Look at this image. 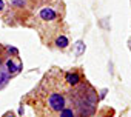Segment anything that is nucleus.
Wrapping results in <instances>:
<instances>
[{
    "label": "nucleus",
    "instance_id": "1",
    "mask_svg": "<svg viewBox=\"0 0 131 117\" xmlns=\"http://www.w3.org/2000/svg\"><path fill=\"white\" fill-rule=\"evenodd\" d=\"M67 105H68L67 103V96L62 91L54 89L43 99V112L48 114V117L57 115Z\"/></svg>",
    "mask_w": 131,
    "mask_h": 117
},
{
    "label": "nucleus",
    "instance_id": "7",
    "mask_svg": "<svg viewBox=\"0 0 131 117\" xmlns=\"http://www.w3.org/2000/svg\"><path fill=\"white\" fill-rule=\"evenodd\" d=\"M9 80V74H8V71L6 69H0V86H3V85H6V82Z\"/></svg>",
    "mask_w": 131,
    "mask_h": 117
},
{
    "label": "nucleus",
    "instance_id": "6",
    "mask_svg": "<svg viewBox=\"0 0 131 117\" xmlns=\"http://www.w3.org/2000/svg\"><path fill=\"white\" fill-rule=\"evenodd\" d=\"M56 45H57V48H67L68 46V39L65 37V36H57Z\"/></svg>",
    "mask_w": 131,
    "mask_h": 117
},
{
    "label": "nucleus",
    "instance_id": "2",
    "mask_svg": "<svg viewBox=\"0 0 131 117\" xmlns=\"http://www.w3.org/2000/svg\"><path fill=\"white\" fill-rule=\"evenodd\" d=\"M60 17L62 16H60L59 9H56L54 6H43L39 11V20H40V23L45 25V26H48L49 31L54 29L60 23Z\"/></svg>",
    "mask_w": 131,
    "mask_h": 117
},
{
    "label": "nucleus",
    "instance_id": "3",
    "mask_svg": "<svg viewBox=\"0 0 131 117\" xmlns=\"http://www.w3.org/2000/svg\"><path fill=\"white\" fill-rule=\"evenodd\" d=\"M5 69L8 71V74L14 76V74H17V73L22 69V65H20V62L14 60L13 57H8V60H6V68H5Z\"/></svg>",
    "mask_w": 131,
    "mask_h": 117
},
{
    "label": "nucleus",
    "instance_id": "4",
    "mask_svg": "<svg viewBox=\"0 0 131 117\" xmlns=\"http://www.w3.org/2000/svg\"><path fill=\"white\" fill-rule=\"evenodd\" d=\"M63 82H67L68 85H71V86H76V85H79L80 83V76L77 74V73H70V74H67L65 76V80Z\"/></svg>",
    "mask_w": 131,
    "mask_h": 117
},
{
    "label": "nucleus",
    "instance_id": "8",
    "mask_svg": "<svg viewBox=\"0 0 131 117\" xmlns=\"http://www.w3.org/2000/svg\"><path fill=\"white\" fill-rule=\"evenodd\" d=\"M48 2H51V0H32L34 5H42V3H48Z\"/></svg>",
    "mask_w": 131,
    "mask_h": 117
},
{
    "label": "nucleus",
    "instance_id": "9",
    "mask_svg": "<svg viewBox=\"0 0 131 117\" xmlns=\"http://www.w3.org/2000/svg\"><path fill=\"white\" fill-rule=\"evenodd\" d=\"M5 8H6L5 0H0V13H3V11H5Z\"/></svg>",
    "mask_w": 131,
    "mask_h": 117
},
{
    "label": "nucleus",
    "instance_id": "10",
    "mask_svg": "<svg viewBox=\"0 0 131 117\" xmlns=\"http://www.w3.org/2000/svg\"><path fill=\"white\" fill-rule=\"evenodd\" d=\"M8 117H14V115H8Z\"/></svg>",
    "mask_w": 131,
    "mask_h": 117
},
{
    "label": "nucleus",
    "instance_id": "5",
    "mask_svg": "<svg viewBox=\"0 0 131 117\" xmlns=\"http://www.w3.org/2000/svg\"><path fill=\"white\" fill-rule=\"evenodd\" d=\"M56 117H76V111H74V108H70V106L67 105Z\"/></svg>",
    "mask_w": 131,
    "mask_h": 117
}]
</instances>
